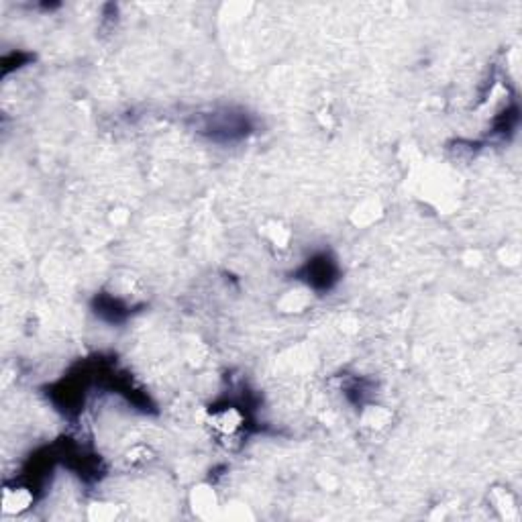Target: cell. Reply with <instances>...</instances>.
Masks as SVG:
<instances>
[{
    "instance_id": "6da1fadb",
    "label": "cell",
    "mask_w": 522,
    "mask_h": 522,
    "mask_svg": "<svg viewBox=\"0 0 522 522\" xmlns=\"http://www.w3.org/2000/svg\"><path fill=\"white\" fill-rule=\"evenodd\" d=\"M243 418L241 414L235 410V408H226V410H220L213 416V427L217 429L220 435H233L239 427H241Z\"/></svg>"
}]
</instances>
